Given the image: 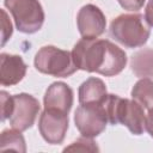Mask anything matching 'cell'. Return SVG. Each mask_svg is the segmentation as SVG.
<instances>
[{"label":"cell","instance_id":"1","mask_svg":"<svg viewBox=\"0 0 153 153\" xmlns=\"http://www.w3.org/2000/svg\"><path fill=\"white\" fill-rule=\"evenodd\" d=\"M72 56L78 69L104 76L120 74L127 65V54L109 39L81 38L74 45Z\"/></svg>","mask_w":153,"mask_h":153},{"label":"cell","instance_id":"2","mask_svg":"<svg viewBox=\"0 0 153 153\" xmlns=\"http://www.w3.org/2000/svg\"><path fill=\"white\" fill-rule=\"evenodd\" d=\"M104 106L111 124H123L134 135H141L145 130L146 115L143 106L136 100L121 98L117 94H108Z\"/></svg>","mask_w":153,"mask_h":153},{"label":"cell","instance_id":"3","mask_svg":"<svg viewBox=\"0 0 153 153\" xmlns=\"http://www.w3.org/2000/svg\"><path fill=\"white\" fill-rule=\"evenodd\" d=\"M111 37L127 48H139L146 44L151 29L140 13L120 14L110 24Z\"/></svg>","mask_w":153,"mask_h":153},{"label":"cell","instance_id":"4","mask_svg":"<svg viewBox=\"0 0 153 153\" xmlns=\"http://www.w3.org/2000/svg\"><path fill=\"white\" fill-rule=\"evenodd\" d=\"M35 68L43 74L67 78L76 72L72 51L60 49L55 45H44L35 55Z\"/></svg>","mask_w":153,"mask_h":153},{"label":"cell","instance_id":"5","mask_svg":"<svg viewBox=\"0 0 153 153\" xmlns=\"http://www.w3.org/2000/svg\"><path fill=\"white\" fill-rule=\"evenodd\" d=\"M11 12L16 27L23 33H35L43 26L44 11L38 0H4Z\"/></svg>","mask_w":153,"mask_h":153},{"label":"cell","instance_id":"6","mask_svg":"<svg viewBox=\"0 0 153 153\" xmlns=\"http://www.w3.org/2000/svg\"><path fill=\"white\" fill-rule=\"evenodd\" d=\"M109 122L108 114L103 104H80L74 112V123L81 136L96 137L100 135Z\"/></svg>","mask_w":153,"mask_h":153},{"label":"cell","instance_id":"7","mask_svg":"<svg viewBox=\"0 0 153 153\" xmlns=\"http://www.w3.org/2000/svg\"><path fill=\"white\" fill-rule=\"evenodd\" d=\"M12 111L8 117L12 128L20 131L31 128L39 114L41 105L38 99L29 93H18L12 96Z\"/></svg>","mask_w":153,"mask_h":153},{"label":"cell","instance_id":"8","mask_svg":"<svg viewBox=\"0 0 153 153\" xmlns=\"http://www.w3.org/2000/svg\"><path fill=\"white\" fill-rule=\"evenodd\" d=\"M68 129V114L44 109L39 115L38 130L45 142L50 145L62 143Z\"/></svg>","mask_w":153,"mask_h":153},{"label":"cell","instance_id":"9","mask_svg":"<svg viewBox=\"0 0 153 153\" xmlns=\"http://www.w3.org/2000/svg\"><path fill=\"white\" fill-rule=\"evenodd\" d=\"M76 26L82 38H98L105 31L106 19L98 6L87 4L76 14Z\"/></svg>","mask_w":153,"mask_h":153},{"label":"cell","instance_id":"10","mask_svg":"<svg viewBox=\"0 0 153 153\" xmlns=\"http://www.w3.org/2000/svg\"><path fill=\"white\" fill-rule=\"evenodd\" d=\"M73 100H74L73 90L66 82L62 81H55L50 84L43 98L44 109L57 110L66 114H69L73 105Z\"/></svg>","mask_w":153,"mask_h":153},{"label":"cell","instance_id":"11","mask_svg":"<svg viewBox=\"0 0 153 153\" xmlns=\"http://www.w3.org/2000/svg\"><path fill=\"white\" fill-rule=\"evenodd\" d=\"M27 66L20 55L1 53L0 55V84L2 86H13L23 80Z\"/></svg>","mask_w":153,"mask_h":153},{"label":"cell","instance_id":"12","mask_svg":"<svg viewBox=\"0 0 153 153\" xmlns=\"http://www.w3.org/2000/svg\"><path fill=\"white\" fill-rule=\"evenodd\" d=\"M78 96L80 104H90V103L103 104L108 97V91L102 79L91 76L79 86Z\"/></svg>","mask_w":153,"mask_h":153},{"label":"cell","instance_id":"13","mask_svg":"<svg viewBox=\"0 0 153 153\" xmlns=\"http://www.w3.org/2000/svg\"><path fill=\"white\" fill-rule=\"evenodd\" d=\"M131 98L145 109L153 108V80L149 78L137 80L131 88Z\"/></svg>","mask_w":153,"mask_h":153},{"label":"cell","instance_id":"14","mask_svg":"<svg viewBox=\"0 0 153 153\" xmlns=\"http://www.w3.org/2000/svg\"><path fill=\"white\" fill-rule=\"evenodd\" d=\"M0 149L2 152L7 149H13L17 152L25 153L26 143H25V139L22 131L14 128L2 130L1 136H0Z\"/></svg>","mask_w":153,"mask_h":153},{"label":"cell","instance_id":"15","mask_svg":"<svg viewBox=\"0 0 153 153\" xmlns=\"http://www.w3.org/2000/svg\"><path fill=\"white\" fill-rule=\"evenodd\" d=\"M69 152V151H76V152H98L99 148L96 145V142L91 137H80L76 141L72 142L69 146L63 148V152Z\"/></svg>","mask_w":153,"mask_h":153},{"label":"cell","instance_id":"16","mask_svg":"<svg viewBox=\"0 0 153 153\" xmlns=\"http://www.w3.org/2000/svg\"><path fill=\"white\" fill-rule=\"evenodd\" d=\"M0 98H1V121L4 122L11 115L13 99H12V96H10L6 91L0 92Z\"/></svg>","mask_w":153,"mask_h":153},{"label":"cell","instance_id":"17","mask_svg":"<svg viewBox=\"0 0 153 153\" xmlns=\"http://www.w3.org/2000/svg\"><path fill=\"white\" fill-rule=\"evenodd\" d=\"M1 14H2V19H1V25H2V41H1V47H4L6 44V42L10 39V37L12 36L13 29H12V24L8 19V16L6 13L5 10H1Z\"/></svg>","mask_w":153,"mask_h":153},{"label":"cell","instance_id":"18","mask_svg":"<svg viewBox=\"0 0 153 153\" xmlns=\"http://www.w3.org/2000/svg\"><path fill=\"white\" fill-rule=\"evenodd\" d=\"M117 1L122 8L134 12V11H139L140 8H142L146 0H117Z\"/></svg>","mask_w":153,"mask_h":153},{"label":"cell","instance_id":"19","mask_svg":"<svg viewBox=\"0 0 153 153\" xmlns=\"http://www.w3.org/2000/svg\"><path fill=\"white\" fill-rule=\"evenodd\" d=\"M145 19L147 24L153 27V0H148L146 8H145Z\"/></svg>","mask_w":153,"mask_h":153},{"label":"cell","instance_id":"20","mask_svg":"<svg viewBox=\"0 0 153 153\" xmlns=\"http://www.w3.org/2000/svg\"><path fill=\"white\" fill-rule=\"evenodd\" d=\"M145 129L148 131V134L151 135V137H153V108L148 109V114L146 115Z\"/></svg>","mask_w":153,"mask_h":153}]
</instances>
